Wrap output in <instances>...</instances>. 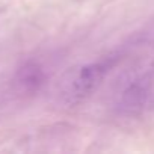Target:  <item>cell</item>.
Here are the masks:
<instances>
[{
    "mask_svg": "<svg viewBox=\"0 0 154 154\" xmlns=\"http://www.w3.org/2000/svg\"><path fill=\"white\" fill-rule=\"evenodd\" d=\"M118 57L115 54L104 56L97 62L80 65L68 69L59 82V97L68 104L74 106L86 100L103 82L110 68L116 63Z\"/></svg>",
    "mask_w": 154,
    "mask_h": 154,
    "instance_id": "1",
    "label": "cell"
},
{
    "mask_svg": "<svg viewBox=\"0 0 154 154\" xmlns=\"http://www.w3.org/2000/svg\"><path fill=\"white\" fill-rule=\"evenodd\" d=\"M152 80L146 74L136 75L118 94V110L124 115H136L143 110L151 95Z\"/></svg>",
    "mask_w": 154,
    "mask_h": 154,
    "instance_id": "2",
    "label": "cell"
},
{
    "mask_svg": "<svg viewBox=\"0 0 154 154\" xmlns=\"http://www.w3.org/2000/svg\"><path fill=\"white\" fill-rule=\"evenodd\" d=\"M47 74L41 63L36 60L24 62L15 72V86L21 94L33 95L36 94L45 83Z\"/></svg>",
    "mask_w": 154,
    "mask_h": 154,
    "instance_id": "3",
    "label": "cell"
}]
</instances>
